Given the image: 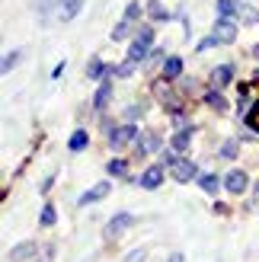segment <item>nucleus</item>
<instances>
[{"instance_id":"26","label":"nucleus","mask_w":259,"mask_h":262,"mask_svg":"<svg viewBox=\"0 0 259 262\" xmlns=\"http://www.w3.org/2000/svg\"><path fill=\"white\" fill-rule=\"evenodd\" d=\"M237 154H240V147H237V141H234V138L221 144V157H224V160H234Z\"/></svg>"},{"instance_id":"13","label":"nucleus","mask_w":259,"mask_h":262,"mask_svg":"<svg viewBox=\"0 0 259 262\" xmlns=\"http://www.w3.org/2000/svg\"><path fill=\"white\" fill-rule=\"evenodd\" d=\"M163 77L166 80H179V77H183V58L179 55H170L163 61Z\"/></svg>"},{"instance_id":"11","label":"nucleus","mask_w":259,"mask_h":262,"mask_svg":"<svg viewBox=\"0 0 259 262\" xmlns=\"http://www.w3.org/2000/svg\"><path fill=\"white\" fill-rule=\"evenodd\" d=\"M112 102V80H102L99 83V90H96V96H93V109L96 112H102Z\"/></svg>"},{"instance_id":"29","label":"nucleus","mask_w":259,"mask_h":262,"mask_svg":"<svg viewBox=\"0 0 259 262\" xmlns=\"http://www.w3.org/2000/svg\"><path fill=\"white\" fill-rule=\"evenodd\" d=\"M141 115H144V106H141V102H135V106H128V109H125L128 125H132V119H141Z\"/></svg>"},{"instance_id":"30","label":"nucleus","mask_w":259,"mask_h":262,"mask_svg":"<svg viewBox=\"0 0 259 262\" xmlns=\"http://www.w3.org/2000/svg\"><path fill=\"white\" fill-rule=\"evenodd\" d=\"M240 16L247 19V23H259V13L253 7H247V4H240Z\"/></svg>"},{"instance_id":"33","label":"nucleus","mask_w":259,"mask_h":262,"mask_svg":"<svg viewBox=\"0 0 259 262\" xmlns=\"http://www.w3.org/2000/svg\"><path fill=\"white\" fill-rule=\"evenodd\" d=\"M214 45H221V42H218V35H208V38H202V42L196 45V51H208V48H214Z\"/></svg>"},{"instance_id":"20","label":"nucleus","mask_w":259,"mask_h":262,"mask_svg":"<svg viewBox=\"0 0 259 262\" xmlns=\"http://www.w3.org/2000/svg\"><path fill=\"white\" fill-rule=\"evenodd\" d=\"M147 13H150V19H154V23H163V19H170V13L163 10V4H160V0H147Z\"/></svg>"},{"instance_id":"37","label":"nucleus","mask_w":259,"mask_h":262,"mask_svg":"<svg viewBox=\"0 0 259 262\" xmlns=\"http://www.w3.org/2000/svg\"><path fill=\"white\" fill-rule=\"evenodd\" d=\"M166 262H186V256L183 253H170V259H166Z\"/></svg>"},{"instance_id":"24","label":"nucleus","mask_w":259,"mask_h":262,"mask_svg":"<svg viewBox=\"0 0 259 262\" xmlns=\"http://www.w3.org/2000/svg\"><path fill=\"white\" fill-rule=\"evenodd\" d=\"M199 186L208 192V195H214V192H218V186H221V179H218L214 173H205V176H199Z\"/></svg>"},{"instance_id":"35","label":"nucleus","mask_w":259,"mask_h":262,"mask_svg":"<svg viewBox=\"0 0 259 262\" xmlns=\"http://www.w3.org/2000/svg\"><path fill=\"white\" fill-rule=\"evenodd\" d=\"M250 128H253V131H259V102L250 109Z\"/></svg>"},{"instance_id":"6","label":"nucleus","mask_w":259,"mask_h":262,"mask_svg":"<svg viewBox=\"0 0 259 262\" xmlns=\"http://www.w3.org/2000/svg\"><path fill=\"white\" fill-rule=\"evenodd\" d=\"M211 35H218V42H221V45H234L237 42V23L234 19H218Z\"/></svg>"},{"instance_id":"32","label":"nucleus","mask_w":259,"mask_h":262,"mask_svg":"<svg viewBox=\"0 0 259 262\" xmlns=\"http://www.w3.org/2000/svg\"><path fill=\"white\" fill-rule=\"evenodd\" d=\"M138 16H141V4H128V7H125V19L135 23Z\"/></svg>"},{"instance_id":"2","label":"nucleus","mask_w":259,"mask_h":262,"mask_svg":"<svg viewBox=\"0 0 259 262\" xmlns=\"http://www.w3.org/2000/svg\"><path fill=\"white\" fill-rule=\"evenodd\" d=\"M154 96H157L160 102H163V106L166 109H173V112H183V109H179V96H176V90L170 86V80H166V77H160V80H154Z\"/></svg>"},{"instance_id":"4","label":"nucleus","mask_w":259,"mask_h":262,"mask_svg":"<svg viewBox=\"0 0 259 262\" xmlns=\"http://www.w3.org/2000/svg\"><path fill=\"white\" fill-rule=\"evenodd\" d=\"M132 224H135V217L128 214V211H119V214H115L109 224H106V240H119V237H122V233L132 227Z\"/></svg>"},{"instance_id":"36","label":"nucleus","mask_w":259,"mask_h":262,"mask_svg":"<svg viewBox=\"0 0 259 262\" xmlns=\"http://www.w3.org/2000/svg\"><path fill=\"white\" fill-rule=\"evenodd\" d=\"M199 83L196 80H192V77H183V90H186V93H192V90H196Z\"/></svg>"},{"instance_id":"38","label":"nucleus","mask_w":259,"mask_h":262,"mask_svg":"<svg viewBox=\"0 0 259 262\" xmlns=\"http://www.w3.org/2000/svg\"><path fill=\"white\" fill-rule=\"evenodd\" d=\"M253 58H259V45H253Z\"/></svg>"},{"instance_id":"22","label":"nucleus","mask_w":259,"mask_h":262,"mask_svg":"<svg viewBox=\"0 0 259 262\" xmlns=\"http://www.w3.org/2000/svg\"><path fill=\"white\" fill-rule=\"evenodd\" d=\"M102 74H106V64H102L99 58H90V64H87V77H90V80H102Z\"/></svg>"},{"instance_id":"27","label":"nucleus","mask_w":259,"mask_h":262,"mask_svg":"<svg viewBox=\"0 0 259 262\" xmlns=\"http://www.w3.org/2000/svg\"><path fill=\"white\" fill-rule=\"evenodd\" d=\"M55 217H58V214H55V205H45V208H42V217H38V221H42V227H51V224H55Z\"/></svg>"},{"instance_id":"25","label":"nucleus","mask_w":259,"mask_h":262,"mask_svg":"<svg viewBox=\"0 0 259 262\" xmlns=\"http://www.w3.org/2000/svg\"><path fill=\"white\" fill-rule=\"evenodd\" d=\"M128 32H132V23H128V19H122L119 26H115V29H112V42H125V38H128Z\"/></svg>"},{"instance_id":"17","label":"nucleus","mask_w":259,"mask_h":262,"mask_svg":"<svg viewBox=\"0 0 259 262\" xmlns=\"http://www.w3.org/2000/svg\"><path fill=\"white\" fill-rule=\"evenodd\" d=\"M205 102H208L214 112H227V99H224L221 90H208V93H205Z\"/></svg>"},{"instance_id":"7","label":"nucleus","mask_w":259,"mask_h":262,"mask_svg":"<svg viewBox=\"0 0 259 262\" xmlns=\"http://www.w3.org/2000/svg\"><path fill=\"white\" fill-rule=\"evenodd\" d=\"M170 176H173L176 182H192V179L199 176V166L192 163V160H179V163L170 169Z\"/></svg>"},{"instance_id":"21","label":"nucleus","mask_w":259,"mask_h":262,"mask_svg":"<svg viewBox=\"0 0 259 262\" xmlns=\"http://www.w3.org/2000/svg\"><path fill=\"white\" fill-rule=\"evenodd\" d=\"M234 13H240V7L234 0H218V19H230Z\"/></svg>"},{"instance_id":"1","label":"nucleus","mask_w":259,"mask_h":262,"mask_svg":"<svg viewBox=\"0 0 259 262\" xmlns=\"http://www.w3.org/2000/svg\"><path fill=\"white\" fill-rule=\"evenodd\" d=\"M150 48H154V29H150V26H141V29L135 32L132 48H128V61L141 64V61H144V58L150 55Z\"/></svg>"},{"instance_id":"19","label":"nucleus","mask_w":259,"mask_h":262,"mask_svg":"<svg viewBox=\"0 0 259 262\" xmlns=\"http://www.w3.org/2000/svg\"><path fill=\"white\" fill-rule=\"evenodd\" d=\"M106 173H109V176L125 179V176H128V163L122 160V157H115V160H109V163H106Z\"/></svg>"},{"instance_id":"16","label":"nucleus","mask_w":259,"mask_h":262,"mask_svg":"<svg viewBox=\"0 0 259 262\" xmlns=\"http://www.w3.org/2000/svg\"><path fill=\"white\" fill-rule=\"evenodd\" d=\"M32 256H35V243H19V246H13V250H10L13 262H26V259H32Z\"/></svg>"},{"instance_id":"18","label":"nucleus","mask_w":259,"mask_h":262,"mask_svg":"<svg viewBox=\"0 0 259 262\" xmlns=\"http://www.w3.org/2000/svg\"><path fill=\"white\" fill-rule=\"evenodd\" d=\"M87 144H90V135H87V131H83V128H77V131H74V135H71V141H68V147H71L74 154H80V150L87 147Z\"/></svg>"},{"instance_id":"15","label":"nucleus","mask_w":259,"mask_h":262,"mask_svg":"<svg viewBox=\"0 0 259 262\" xmlns=\"http://www.w3.org/2000/svg\"><path fill=\"white\" fill-rule=\"evenodd\" d=\"M192 135H196V131L192 128H183V131H176V135L170 138V147L179 154V150H189V144H192Z\"/></svg>"},{"instance_id":"23","label":"nucleus","mask_w":259,"mask_h":262,"mask_svg":"<svg viewBox=\"0 0 259 262\" xmlns=\"http://www.w3.org/2000/svg\"><path fill=\"white\" fill-rule=\"evenodd\" d=\"M135 68H138V64L125 58L122 64H115V68H109V74H112V77H132V74H135Z\"/></svg>"},{"instance_id":"5","label":"nucleus","mask_w":259,"mask_h":262,"mask_svg":"<svg viewBox=\"0 0 259 262\" xmlns=\"http://www.w3.org/2000/svg\"><path fill=\"white\" fill-rule=\"evenodd\" d=\"M224 189L230 195H243V192L250 189V176L243 173V169H230V173L224 176Z\"/></svg>"},{"instance_id":"9","label":"nucleus","mask_w":259,"mask_h":262,"mask_svg":"<svg viewBox=\"0 0 259 262\" xmlns=\"http://www.w3.org/2000/svg\"><path fill=\"white\" fill-rule=\"evenodd\" d=\"M138 182H141L144 189H150V192H154V189H160V182H163V166H147L144 173H141Z\"/></svg>"},{"instance_id":"12","label":"nucleus","mask_w":259,"mask_h":262,"mask_svg":"<svg viewBox=\"0 0 259 262\" xmlns=\"http://www.w3.org/2000/svg\"><path fill=\"white\" fill-rule=\"evenodd\" d=\"M109 192H112V186H109V182H96V186L90 189V192H83V195H80V205H90V202H102V199H106Z\"/></svg>"},{"instance_id":"31","label":"nucleus","mask_w":259,"mask_h":262,"mask_svg":"<svg viewBox=\"0 0 259 262\" xmlns=\"http://www.w3.org/2000/svg\"><path fill=\"white\" fill-rule=\"evenodd\" d=\"M144 259H147V250H144V246H138V250H132V253L125 256V262H144Z\"/></svg>"},{"instance_id":"14","label":"nucleus","mask_w":259,"mask_h":262,"mask_svg":"<svg viewBox=\"0 0 259 262\" xmlns=\"http://www.w3.org/2000/svg\"><path fill=\"white\" fill-rule=\"evenodd\" d=\"M154 150H160V135L144 131V135L138 138V154H154Z\"/></svg>"},{"instance_id":"8","label":"nucleus","mask_w":259,"mask_h":262,"mask_svg":"<svg viewBox=\"0 0 259 262\" xmlns=\"http://www.w3.org/2000/svg\"><path fill=\"white\" fill-rule=\"evenodd\" d=\"M230 80H234V64H218L211 71V90H224Z\"/></svg>"},{"instance_id":"10","label":"nucleus","mask_w":259,"mask_h":262,"mask_svg":"<svg viewBox=\"0 0 259 262\" xmlns=\"http://www.w3.org/2000/svg\"><path fill=\"white\" fill-rule=\"evenodd\" d=\"M80 10H83V0H58V16L64 23L77 19V13H80Z\"/></svg>"},{"instance_id":"3","label":"nucleus","mask_w":259,"mask_h":262,"mask_svg":"<svg viewBox=\"0 0 259 262\" xmlns=\"http://www.w3.org/2000/svg\"><path fill=\"white\" fill-rule=\"evenodd\" d=\"M138 138H141V135H138L135 125H119V128L109 131V147H112V150H122V147H128L132 141H138Z\"/></svg>"},{"instance_id":"34","label":"nucleus","mask_w":259,"mask_h":262,"mask_svg":"<svg viewBox=\"0 0 259 262\" xmlns=\"http://www.w3.org/2000/svg\"><path fill=\"white\" fill-rule=\"evenodd\" d=\"M163 61H166V58H163V51H160V48H154L150 55H147V61H144V64H163Z\"/></svg>"},{"instance_id":"28","label":"nucleus","mask_w":259,"mask_h":262,"mask_svg":"<svg viewBox=\"0 0 259 262\" xmlns=\"http://www.w3.org/2000/svg\"><path fill=\"white\" fill-rule=\"evenodd\" d=\"M19 58H23V51H10V55L4 58V74H10L13 68H16V64H19Z\"/></svg>"}]
</instances>
